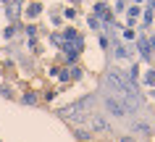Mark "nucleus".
I'll list each match as a JSON object with an SVG mask.
<instances>
[{
	"label": "nucleus",
	"instance_id": "obj_1",
	"mask_svg": "<svg viewBox=\"0 0 155 142\" xmlns=\"http://www.w3.org/2000/svg\"><path fill=\"white\" fill-rule=\"evenodd\" d=\"M105 105L110 113H116V116H126L129 113V105L124 103V97H118V95H110V97H105Z\"/></svg>",
	"mask_w": 155,
	"mask_h": 142
}]
</instances>
